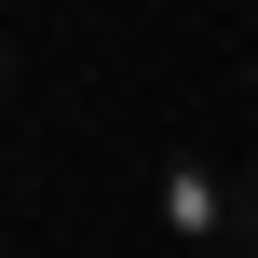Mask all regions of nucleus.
<instances>
[{
    "mask_svg": "<svg viewBox=\"0 0 258 258\" xmlns=\"http://www.w3.org/2000/svg\"><path fill=\"white\" fill-rule=\"evenodd\" d=\"M231 218H245V231H258V177H245V190H231Z\"/></svg>",
    "mask_w": 258,
    "mask_h": 258,
    "instance_id": "nucleus-1",
    "label": "nucleus"
},
{
    "mask_svg": "<svg viewBox=\"0 0 258 258\" xmlns=\"http://www.w3.org/2000/svg\"><path fill=\"white\" fill-rule=\"evenodd\" d=\"M0 95H14V41H0Z\"/></svg>",
    "mask_w": 258,
    "mask_h": 258,
    "instance_id": "nucleus-2",
    "label": "nucleus"
},
{
    "mask_svg": "<svg viewBox=\"0 0 258 258\" xmlns=\"http://www.w3.org/2000/svg\"><path fill=\"white\" fill-rule=\"evenodd\" d=\"M245 95H258V54H245Z\"/></svg>",
    "mask_w": 258,
    "mask_h": 258,
    "instance_id": "nucleus-3",
    "label": "nucleus"
}]
</instances>
